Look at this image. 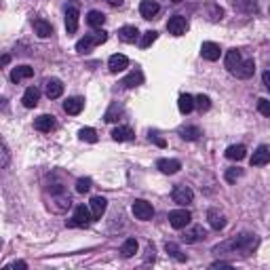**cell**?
I'll use <instances>...</instances> for the list:
<instances>
[{
  "label": "cell",
  "instance_id": "cell-1",
  "mask_svg": "<svg viewBox=\"0 0 270 270\" xmlns=\"http://www.w3.org/2000/svg\"><path fill=\"white\" fill-rule=\"evenodd\" d=\"M255 247H258V236L251 234V232H243L239 236H232V239L215 245L213 253H243V255H249Z\"/></svg>",
  "mask_w": 270,
  "mask_h": 270
},
{
  "label": "cell",
  "instance_id": "cell-2",
  "mask_svg": "<svg viewBox=\"0 0 270 270\" xmlns=\"http://www.w3.org/2000/svg\"><path fill=\"white\" fill-rule=\"evenodd\" d=\"M106 40H108V32L99 28L97 32H93V34H87L85 38H80V40L76 42V51H78V53H89L93 47L104 44Z\"/></svg>",
  "mask_w": 270,
  "mask_h": 270
},
{
  "label": "cell",
  "instance_id": "cell-3",
  "mask_svg": "<svg viewBox=\"0 0 270 270\" xmlns=\"http://www.w3.org/2000/svg\"><path fill=\"white\" fill-rule=\"evenodd\" d=\"M91 222H93V217H91V211H89V209L85 207V205H78V207L74 209L72 217H70L68 226H70V228H87Z\"/></svg>",
  "mask_w": 270,
  "mask_h": 270
},
{
  "label": "cell",
  "instance_id": "cell-4",
  "mask_svg": "<svg viewBox=\"0 0 270 270\" xmlns=\"http://www.w3.org/2000/svg\"><path fill=\"white\" fill-rule=\"evenodd\" d=\"M78 17H80V4L72 0L66 4V30L68 34H76L78 30Z\"/></svg>",
  "mask_w": 270,
  "mask_h": 270
},
{
  "label": "cell",
  "instance_id": "cell-5",
  "mask_svg": "<svg viewBox=\"0 0 270 270\" xmlns=\"http://www.w3.org/2000/svg\"><path fill=\"white\" fill-rule=\"evenodd\" d=\"M192 222V213L188 209H173V211H169V224L175 230H182V228H186L188 224Z\"/></svg>",
  "mask_w": 270,
  "mask_h": 270
},
{
  "label": "cell",
  "instance_id": "cell-6",
  "mask_svg": "<svg viewBox=\"0 0 270 270\" xmlns=\"http://www.w3.org/2000/svg\"><path fill=\"white\" fill-rule=\"evenodd\" d=\"M131 211H133V215L137 217V220H141V222H148V220H152V217H154V207L148 201H141V198H137V201L133 203Z\"/></svg>",
  "mask_w": 270,
  "mask_h": 270
},
{
  "label": "cell",
  "instance_id": "cell-7",
  "mask_svg": "<svg viewBox=\"0 0 270 270\" xmlns=\"http://www.w3.org/2000/svg\"><path fill=\"white\" fill-rule=\"evenodd\" d=\"M171 198H173V203H177V205H182V207H186V205H190L192 203V198H194V192H192L188 186H175L171 192Z\"/></svg>",
  "mask_w": 270,
  "mask_h": 270
},
{
  "label": "cell",
  "instance_id": "cell-8",
  "mask_svg": "<svg viewBox=\"0 0 270 270\" xmlns=\"http://www.w3.org/2000/svg\"><path fill=\"white\" fill-rule=\"evenodd\" d=\"M167 30H169V34H173V36H182V34H186V30H188V21H186V17H182V15H173V17H169V21H167Z\"/></svg>",
  "mask_w": 270,
  "mask_h": 270
},
{
  "label": "cell",
  "instance_id": "cell-9",
  "mask_svg": "<svg viewBox=\"0 0 270 270\" xmlns=\"http://www.w3.org/2000/svg\"><path fill=\"white\" fill-rule=\"evenodd\" d=\"M106 209H108L106 196H93L91 203H89V211H91V217H93V220H99V217L106 213Z\"/></svg>",
  "mask_w": 270,
  "mask_h": 270
},
{
  "label": "cell",
  "instance_id": "cell-10",
  "mask_svg": "<svg viewBox=\"0 0 270 270\" xmlns=\"http://www.w3.org/2000/svg\"><path fill=\"white\" fill-rule=\"evenodd\" d=\"M44 93H47V97H49V99H57V97H61V93H63V85H61V80H59V78H49L47 82H44Z\"/></svg>",
  "mask_w": 270,
  "mask_h": 270
},
{
  "label": "cell",
  "instance_id": "cell-11",
  "mask_svg": "<svg viewBox=\"0 0 270 270\" xmlns=\"http://www.w3.org/2000/svg\"><path fill=\"white\" fill-rule=\"evenodd\" d=\"M201 55H203V59H207V61H217L220 59V44H215V42H203L201 44Z\"/></svg>",
  "mask_w": 270,
  "mask_h": 270
},
{
  "label": "cell",
  "instance_id": "cell-12",
  "mask_svg": "<svg viewBox=\"0 0 270 270\" xmlns=\"http://www.w3.org/2000/svg\"><path fill=\"white\" fill-rule=\"evenodd\" d=\"M156 167L163 173H167V175H173V173H177L179 169H182V163L175 158H158L156 160Z\"/></svg>",
  "mask_w": 270,
  "mask_h": 270
},
{
  "label": "cell",
  "instance_id": "cell-13",
  "mask_svg": "<svg viewBox=\"0 0 270 270\" xmlns=\"http://www.w3.org/2000/svg\"><path fill=\"white\" fill-rule=\"evenodd\" d=\"M129 66V59H127V55H112L110 59H108V68H110V72L112 74H118V72H123V70Z\"/></svg>",
  "mask_w": 270,
  "mask_h": 270
},
{
  "label": "cell",
  "instance_id": "cell-14",
  "mask_svg": "<svg viewBox=\"0 0 270 270\" xmlns=\"http://www.w3.org/2000/svg\"><path fill=\"white\" fill-rule=\"evenodd\" d=\"M34 129L36 131H42V133H49L55 129V116H51V114H42V116H38L34 120Z\"/></svg>",
  "mask_w": 270,
  "mask_h": 270
},
{
  "label": "cell",
  "instance_id": "cell-15",
  "mask_svg": "<svg viewBox=\"0 0 270 270\" xmlns=\"http://www.w3.org/2000/svg\"><path fill=\"white\" fill-rule=\"evenodd\" d=\"M268 160H270V150H268V146L262 144L258 150L253 152V156H251V167H264V165H268Z\"/></svg>",
  "mask_w": 270,
  "mask_h": 270
},
{
  "label": "cell",
  "instance_id": "cell-16",
  "mask_svg": "<svg viewBox=\"0 0 270 270\" xmlns=\"http://www.w3.org/2000/svg\"><path fill=\"white\" fill-rule=\"evenodd\" d=\"M32 28H34V32L40 38H49L51 34H53V28H51V23L47 21V19H42V17H36L34 21H32Z\"/></svg>",
  "mask_w": 270,
  "mask_h": 270
},
{
  "label": "cell",
  "instance_id": "cell-17",
  "mask_svg": "<svg viewBox=\"0 0 270 270\" xmlns=\"http://www.w3.org/2000/svg\"><path fill=\"white\" fill-rule=\"evenodd\" d=\"M207 220H209V226L213 230H224V228H226V217H224V213H220L217 209H209L207 211Z\"/></svg>",
  "mask_w": 270,
  "mask_h": 270
},
{
  "label": "cell",
  "instance_id": "cell-18",
  "mask_svg": "<svg viewBox=\"0 0 270 270\" xmlns=\"http://www.w3.org/2000/svg\"><path fill=\"white\" fill-rule=\"evenodd\" d=\"M141 82H144V72H141V70H133L131 74H127L125 78L120 80V85L125 89H135V87H139Z\"/></svg>",
  "mask_w": 270,
  "mask_h": 270
},
{
  "label": "cell",
  "instance_id": "cell-19",
  "mask_svg": "<svg viewBox=\"0 0 270 270\" xmlns=\"http://www.w3.org/2000/svg\"><path fill=\"white\" fill-rule=\"evenodd\" d=\"M253 72H255V61L245 59V61H241V66L234 70V76L236 78H251Z\"/></svg>",
  "mask_w": 270,
  "mask_h": 270
},
{
  "label": "cell",
  "instance_id": "cell-20",
  "mask_svg": "<svg viewBox=\"0 0 270 270\" xmlns=\"http://www.w3.org/2000/svg\"><path fill=\"white\" fill-rule=\"evenodd\" d=\"M82 108H85V99L82 97H70V99L63 101V110H66L68 114H72V116L80 114Z\"/></svg>",
  "mask_w": 270,
  "mask_h": 270
},
{
  "label": "cell",
  "instance_id": "cell-21",
  "mask_svg": "<svg viewBox=\"0 0 270 270\" xmlns=\"http://www.w3.org/2000/svg\"><path fill=\"white\" fill-rule=\"evenodd\" d=\"M118 38L123 42H129L131 44V42H135L139 38V30L135 28V25H123V28L118 30Z\"/></svg>",
  "mask_w": 270,
  "mask_h": 270
},
{
  "label": "cell",
  "instance_id": "cell-22",
  "mask_svg": "<svg viewBox=\"0 0 270 270\" xmlns=\"http://www.w3.org/2000/svg\"><path fill=\"white\" fill-rule=\"evenodd\" d=\"M158 9H160L158 2H154V0H141V4H139V13L144 19H152L158 13Z\"/></svg>",
  "mask_w": 270,
  "mask_h": 270
},
{
  "label": "cell",
  "instance_id": "cell-23",
  "mask_svg": "<svg viewBox=\"0 0 270 270\" xmlns=\"http://www.w3.org/2000/svg\"><path fill=\"white\" fill-rule=\"evenodd\" d=\"M34 76V68H30V66H19V68H15L11 72V80L13 82H21V80H28V78H32Z\"/></svg>",
  "mask_w": 270,
  "mask_h": 270
},
{
  "label": "cell",
  "instance_id": "cell-24",
  "mask_svg": "<svg viewBox=\"0 0 270 270\" xmlns=\"http://www.w3.org/2000/svg\"><path fill=\"white\" fill-rule=\"evenodd\" d=\"M38 99H40V91H38L36 87H28V89H25V93H23V97H21L25 108H36Z\"/></svg>",
  "mask_w": 270,
  "mask_h": 270
},
{
  "label": "cell",
  "instance_id": "cell-25",
  "mask_svg": "<svg viewBox=\"0 0 270 270\" xmlns=\"http://www.w3.org/2000/svg\"><path fill=\"white\" fill-rule=\"evenodd\" d=\"M241 51H236V49H230L228 53H226V68H228V72L230 74H234V70L241 66Z\"/></svg>",
  "mask_w": 270,
  "mask_h": 270
},
{
  "label": "cell",
  "instance_id": "cell-26",
  "mask_svg": "<svg viewBox=\"0 0 270 270\" xmlns=\"http://www.w3.org/2000/svg\"><path fill=\"white\" fill-rule=\"evenodd\" d=\"M245 156H247V148L243 144H234V146L226 148V158H230V160H243Z\"/></svg>",
  "mask_w": 270,
  "mask_h": 270
},
{
  "label": "cell",
  "instance_id": "cell-27",
  "mask_svg": "<svg viewBox=\"0 0 270 270\" xmlns=\"http://www.w3.org/2000/svg\"><path fill=\"white\" fill-rule=\"evenodd\" d=\"M177 108H179V112H182V114H190L192 110H194V97H192V95H188V93L179 95Z\"/></svg>",
  "mask_w": 270,
  "mask_h": 270
},
{
  "label": "cell",
  "instance_id": "cell-28",
  "mask_svg": "<svg viewBox=\"0 0 270 270\" xmlns=\"http://www.w3.org/2000/svg\"><path fill=\"white\" fill-rule=\"evenodd\" d=\"M205 236H207V230H205L203 226H194L192 230H188V232L184 234V241L186 243H198V241H203Z\"/></svg>",
  "mask_w": 270,
  "mask_h": 270
},
{
  "label": "cell",
  "instance_id": "cell-29",
  "mask_svg": "<svg viewBox=\"0 0 270 270\" xmlns=\"http://www.w3.org/2000/svg\"><path fill=\"white\" fill-rule=\"evenodd\" d=\"M135 137V133L131 127H116V129H112V139L116 141H131Z\"/></svg>",
  "mask_w": 270,
  "mask_h": 270
},
{
  "label": "cell",
  "instance_id": "cell-30",
  "mask_svg": "<svg viewBox=\"0 0 270 270\" xmlns=\"http://www.w3.org/2000/svg\"><path fill=\"white\" fill-rule=\"evenodd\" d=\"M87 23L91 25V28H101V25L106 23V15L101 11H89L87 15Z\"/></svg>",
  "mask_w": 270,
  "mask_h": 270
},
{
  "label": "cell",
  "instance_id": "cell-31",
  "mask_svg": "<svg viewBox=\"0 0 270 270\" xmlns=\"http://www.w3.org/2000/svg\"><path fill=\"white\" fill-rule=\"evenodd\" d=\"M137 241L135 239H127L123 243V247H120V253H123V258H133L135 253H137Z\"/></svg>",
  "mask_w": 270,
  "mask_h": 270
},
{
  "label": "cell",
  "instance_id": "cell-32",
  "mask_svg": "<svg viewBox=\"0 0 270 270\" xmlns=\"http://www.w3.org/2000/svg\"><path fill=\"white\" fill-rule=\"evenodd\" d=\"M179 135H182V139H188V141H194V139H198L201 137V129L198 127H182L179 129Z\"/></svg>",
  "mask_w": 270,
  "mask_h": 270
},
{
  "label": "cell",
  "instance_id": "cell-33",
  "mask_svg": "<svg viewBox=\"0 0 270 270\" xmlns=\"http://www.w3.org/2000/svg\"><path fill=\"white\" fill-rule=\"evenodd\" d=\"M230 4H232L234 9H239V11H247V13L258 11V6H255L253 0H230Z\"/></svg>",
  "mask_w": 270,
  "mask_h": 270
},
{
  "label": "cell",
  "instance_id": "cell-34",
  "mask_svg": "<svg viewBox=\"0 0 270 270\" xmlns=\"http://www.w3.org/2000/svg\"><path fill=\"white\" fill-rule=\"evenodd\" d=\"M78 137L82 141H89V144H95V141H97V131L91 129V127H82L78 131Z\"/></svg>",
  "mask_w": 270,
  "mask_h": 270
},
{
  "label": "cell",
  "instance_id": "cell-35",
  "mask_svg": "<svg viewBox=\"0 0 270 270\" xmlns=\"http://www.w3.org/2000/svg\"><path fill=\"white\" fill-rule=\"evenodd\" d=\"M165 251L169 253L171 258H175L177 262H186V255L182 253V249H179L175 243H167V245H165Z\"/></svg>",
  "mask_w": 270,
  "mask_h": 270
},
{
  "label": "cell",
  "instance_id": "cell-36",
  "mask_svg": "<svg viewBox=\"0 0 270 270\" xmlns=\"http://www.w3.org/2000/svg\"><path fill=\"white\" fill-rule=\"evenodd\" d=\"M194 108H198L201 112H207L211 108V99L207 97V95H196V97H194Z\"/></svg>",
  "mask_w": 270,
  "mask_h": 270
},
{
  "label": "cell",
  "instance_id": "cell-37",
  "mask_svg": "<svg viewBox=\"0 0 270 270\" xmlns=\"http://www.w3.org/2000/svg\"><path fill=\"white\" fill-rule=\"evenodd\" d=\"M156 38H158V34H156V32H154V30H148L146 34L141 36V40H139V47H141V49H148V47H150V44H152L154 40H156Z\"/></svg>",
  "mask_w": 270,
  "mask_h": 270
},
{
  "label": "cell",
  "instance_id": "cell-38",
  "mask_svg": "<svg viewBox=\"0 0 270 270\" xmlns=\"http://www.w3.org/2000/svg\"><path fill=\"white\" fill-rule=\"evenodd\" d=\"M11 163V154H9V148L4 146V141L0 139V169H2V167H6Z\"/></svg>",
  "mask_w": 270,
  "mask_h": 270
},
{
  "label": "cell",
  "instance_id": "cell-39",
  "mask_svg": "<svg viewBox=\"0 0 270 270\" xmlns=\"http://www.w3.org/2000/svg\"><path fill=\"white\" fill-rule=\"evenodd\" d=\"M120 112H123V108H120L118 104H112L110 110L106 112V120H108V123H114V120H118V114Z\"/></svg>",
  "mask_w": 270,
  "mask_h": 270
},
{
  "label": "cell",
  "instance_id": "cell-40",
  "mask_svg": "<svg viewBox=\"0 0 270 270\" xmlns=\"http://www.w3.org/2000/svg\"><path fill=\"white\" fill-rule=\"evenodd\" d=\"M91 179H89V177H80L78 179V182H76V192H80V194H85V192H89V190H91Z\"/></svg>",
  "mask_w": 270,
  "mask_h": 270
},
{
  "label": "cell",
  "instance_id": "cell-41",
  "mask_svg": "<svg viewBox=\"0 0 270 270\" xmlns=\"http://www.w3.org/2000/svg\"><path fill=\"white\" fill-rule=\"evenodd\" d=\"M243 175V169H239V167H232V169H228L226 173H224V177H226V182H236V179H239Z\"/></svg>",
  "mask_w": 270,
  "mask_h": 270
},
{
  "label": "cell",
  "instance_id": "cell-42",
  "mask_svg": "<svg viewBox=\"0 0 270 270\" xmlns=\"http://www.w3.org/2000/svg\"><path fill=\"white\" fill-rule=\"evenodd\" d=\"M209 13H211V19H215V21L224 17V9H222V6H217V4H213V2L209 4Z\"/></svg>",
  "mask_w": 270,
  "mask_h": 270
},
{
  "label": "cell",
  "instance_id": "cell-43",
  "mask_svg": "<svg viewBox=\"0 0 270 270\" xmlns=\"http://www.w3.org/2000/svg\"><path fill=\"white\" fill-rule=\"evenodd\" d=\"M258 110L264 114V116H270V101L266 97H260L258 99Z\"/></svg>",
  "mask_w": 270,
  "mask_h": 270
},
{
  "label": "cell",
  "instance_id": "cell-44",
  "mask_svg": "<svg viewBox=\"0 0 270 270\" xmlns=\"http://www.w3.org/2000/svg\"><path fill=\"white\" fill-rule=\"evenodd\" d=\"M150 141H154V144H156L158 148H165V146H167V141L160 137L158 133H152V131H150Z\"/></svg>",
  "mask_w": 270,
  "mask_h": 270
},
{
  "label": "cell",
  "instance_id": "cell-45",
  "mask_svg": "<svg viewBox=\"0 0 270 270\" xmlns=\"http://www.w3.org/2000/svg\"><path fill=\"white\" fill-rule=\"evenodd\" d=\"M9 63H11V55H9V53L0 55V70H2L4 66H9Z\"/></svg>",
  "mask_w": 270,
  "mask_h": 270
},
{
  "label": "cell",
  "instance_id": "cell-46",
  "mask_svg": "<svg viewBox=\"0 0 270 270\" xmlns=\"http://www.w3.org/2000/svg\"><path fill=\"white\" fill-rule=\"evenodd\" d=\"M6 268H21V270H25V268H28V264H25V262H21V260H17V262H11V264L6 266Z\"/></svg>",
  "mask_w": 270,
  "mask_h": 270
},
{
  "label": "cell",
  "instance_id": "cell-47",
  "mask_svg": "<svg viewBox=\"0 0 270 270\" xmlns=\"http://www.w3.org/2000/svg\"><path fill=\"white\" fill-rule=\"evenodd\" d=\"M211 268H232V264H230V262H213V264H211Z\"/></svg>",
  "mask_w": 270,
  "mask_h": 270
},
{
  "label": "cell",
  "instance_id": "cell-48",
  "mask_svg": "<svg viewBox=\"0 0 270 270\" xmlns=\"http://www.w3.org/2000/svg\"><path fill=\"white\" fill-rule=\"evenodd\" d=\"M262 80H264V87L270 89V72H268V70H266L264 74H262Z\"/></svg>",
  "mask_w": 270,
  "mask_h": 270
},
{
  "label": "cell",
  "instance_id": "cell-49",
  "mask_svg": "<svg viewBox=\"0 0 270 270\" xmlns=\"http://www.w3.org/2000/svg\"><path fill=\"white\" fill-rule=\"evenodd\" d=\"M146 253H148V255H146V262H154V247H152V245L148 247Z\"/></svg>",
  "mask_w": 270,
  "mask_h": 270
},
{
  "label": "cell",
  "instance_id": "cell-50",
  "mask_svg": "<svg viewBox=\"0 0 270 270\" xmlns=\"http://www.w3.org/2000/svg\"><path fill=\"white\" fill-rule=\"evenodd\" d=\"M0 110H2V112H9V104H6L4 97H0Z\"/></svg>",
  "mask_w": 270,
  "mask_h": 270
},
{
  "label": "cell",
  "instance_id": "cell-51",
  "mask_svg": "<svg viewBox=\"0 0 270 270\" xmlns=\"http://www.w3.org/2000/svg\"><path fill=\"white\" fill-rule=\"evenodd\" d=\"M106 2L110 6H120V4H123V0H106Z\"/></svg>",
  "mask_w": 270,
  "mask_h": 270
},
{
  "label": "cell",
  "instance_id": "cell-52",
  "mask_svg": "<svg viewBox=\"0 0 270 270\" xmlns=\"http://www.w3.org/2000/svg\"><path fill=\"white\" fill-rule=\"evenodd\" d=\"M171 2H182V0H171Z\"/></svg>",
  "mask_w": 270,
  "mask_h": 270
}]
</instances>
